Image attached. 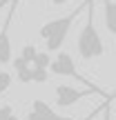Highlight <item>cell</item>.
<instances>
[{"label": "cell", "mask_w": 116, "mask_h": 120, "mask_svg": "<svg viewBox=\"0 0 116 120\" xmlns=\"http://www.w3.org/2000/svg\"><path fill=\"white\" fill-rule=\"evenodd\" d=\"M87 4H89V0H85L80 7H76L74 11H69L67 16L54 18V20H47V22H45V25L38 29V36L45 40V49H47V53L58 51V49L63 47V42H65V38H67V34H69V29H72V25L76 22V18L80 16V13L87 11Z\"/></svg>", "instance_id": "cell-1"}, {"label": "cell", "mask_w": 116, "mask_h": 120, "mask_svg": "<svg viewBox=\"0 0 116 120\" xmlns=\"http://www.w3.org/2000/svg\"><path fill=\"white\" fill-rule=\"evenodd\" d=\"M94 2L96 0H89V4H87V20L80 29L78 45H76V51L80 56V60H94L105 53V42L94 25Z\"/></svg>", "instance_id": "cell-2"}, {"label": "cell", "mask_w": 116, "mask_h": 120, "mask_svg": "<svg viewBox=\"0 0 116 120\" xmlns=\"http://www.w3.org/2000/svg\"><path fill=\"white\" fill-rule=\"evenodd\" d=\"M49 71L56 73V76H65V78H74L76 82H80V85H85V89H92L94 94L103 96V98H107V94H105L100 87H96L92 80H87L85 76H80L76 69V62H74V58L69 56L67 51H60L56 58H52V64H49Z\"/></svg>", "instance_id": "cell-3"}, {"label": "cell", "mask_w": 116, "mask_h": 120, "mask_svg": "<svg viewBox=\"0 0 116 120\" xmlns=\"http://www.w3.org/2000/svg\"><path fill=\"white\" fill-rule=\"evenodd\" d=\"M18 11V0H11L9 2V11L7 18H4V25L0 29V64L11 62V38H9V29H11V20Z\"/></svg>", "instance_id": "cell-4"}, {"label": "cell", "mask_w": 116, "mask_h": 120, "mask_svg": "<svg viewBox=\"0 0 116 120\" xmlns=\"http://www.w3.org/2000/svg\"><path fill=\"white\" fill-rule=\"evenodd\" d=\"M92 94H94L92 89H76V87H69V85H56V91H54V96H56V107H60V109L74 107L78 100L87 98V96H92Z\"/></svg>", "instance_id": "cell-5"}, {"label": "cell", "mask_w": 116, "mask_h": 120, "mask_svg": "<svg viewBox=\"0 0 116 120\" xmlns=\"http://www.w3.org/2000/svg\"><path fill=\"white\" fill-rule=\"evenodd\" d=\"M25 120H74V118L60 116L52 105H47L45 100H38V98H36L34 102H31V109L27 111Z\"/></svg>", "instance_id": "cell-6"}, {"label": "cell", "mask_w": 116, "mask_h": 120, "mask_svg": "<svg viewBox=\"0 0 116 120\" xmlns=\"http://www.w3.org/2000/svg\"><path fill=\"white\" fill-rule=\"evenodd\" d=\"M11 64H13L16 78L22 82V85H29V82H31V64H27L25 60H20V58H13Z\"/></svg>", "instance_id": "cell-7"}, {"label": "cell", "mask_w": 116, "mask_h": 120, "mask_svg": "<svg viewBox=\"0 0 116 120\" xmlns=\"http://www.w3.org/2000/svg\"><path fill=\"white\" fill-rule=\"evenodd\" d=\"M103 7H105V27L112 36H116V2L114 0H103Z\"/></svg>", "instance_id": "cell-8"}, {"label": "cell", "mask_w": 116, "mask_h": 120, "mask_svg": "<svg viewBox=\"0 0 116 120\" xmlns=\"http://www.w3.org/2000/svg\"><path fill=\"white\" fill-rule=\"evenodd\" d=\"M38 51H40V49L36 47V45H25V47L20 49V56H18V58L25 60L27 64H34V60H36V56H38Z\"/></svg>", "instance_id": "cell-9"}, {"label": "cell", "mask_w": 116, "mask_h": 120, "mask_svg": "<svg viewBox=\"0 0 116 120\" xmlns=\"http://www.w3.org/2000/svg\"><path fill=\"white\" fill-rule=\"evenodd\" d=\"M49 64H52V56H49L47 51H38V56H36V60H34L31 67H36V69H49Z\"/></svg>", "instance_id": "cell-10"}, {"label": "cell", "mask_w": 116, "mask_h": 120, "mask_svg": "<svg viewBox=\"0 0 116 120\" xmlns=\"http://www.w3.org/2000/svg\"><path fill=\"white\" fill-rule=\"evenodd\" d=\"M0 120H20L16 116V111H13V105L11 102H7V105L0 107Z\"/></svg>", "instance_id": "cell-11"}, {"label": "cell", "mask_w": 116, "mask_h": 120, "mask_svg": "<svg viewBox=\"0 0 116 120\" xmlns=\"http://www.w3.org/2000/svg\"><path fill=\"white\" fill-rule=\"evenodd\" d=\"M11 80H13V76L9 71H4V69H0V96L4 94V91L11 87Z\"/></svg>", "instance_id": "cell-12"}, {"label": "cell", "mask_w": 116, "mask_h": 120, "mask_svg": "<svg viewBox=\"0 0 116 120\" xmlns=\"http://www.w3.org/2000/svg\"><path fill=\"white\" fill-rule=\"evenodd\" d=\"M49 78V71L47 69H36L31 67V82H47Z\"/></svg>", "instance_id": "cell-13"}, {"label": "cell", "mask_w": 116, "mask_h": 120, "mask_svg": "<svg viewBox=\"0 0 116 120\" xmlns=\"http://www.w3.org/2000/svg\"><path fill=\"white\" fill-rule=\"evenodd\" d=\"M103 120H112V111H109V105L105 107V111H103Z\"/></svg>", "instance_id": "cell-14"}, {"label": "cell", "mask_w": 116, "mask_h": 120, "mask_svg": "<svg viewBox=\"0 0 116 120\" xmlns=\"http://www.w3.org/2000/svg\"><path fill=\"white\" fill-rule=\"evenodd\" d=\"M65 2H69V0H52L54 7H60V4H65Z\"/></svg>", "instance_id": "cell-15"}, {"label": "cell", "mask_w": 116, "mask_h": 120, "mask_svg": "<svg viewBox=\"0 0 116 120\" xmlns=\"http://www.w3.org/2000/svg\"><path fill=\"white\" fill-rule=\"evenodd\" d=\"M9 2H11V0H0V9H2L4 4H9Z\"/></svg>", "instance_id": "cell-16"}, {"label": "cell", "mask_w": 116, "mask_h": 120, "mask_svg": "<svg viewBox=\"0 0 116 120\" xmlns=\"http://www.w3.org/2000/svg\"><path fill=\"white\" fill-rule=\"evenodd\" d=\"M92 118H94V113H92V116H87V118H85V120H92Z\"/></svg>", "instance_id": "cell-17"}]
</instances>
